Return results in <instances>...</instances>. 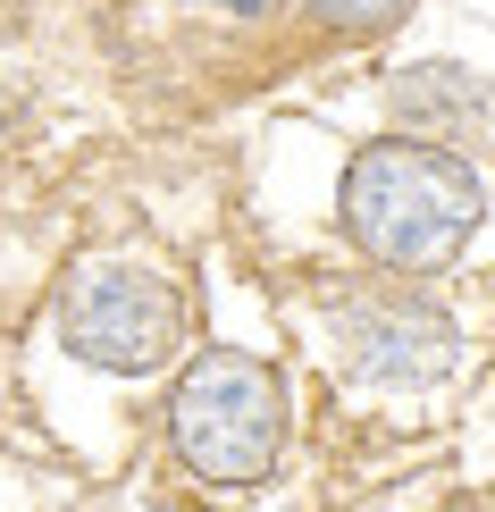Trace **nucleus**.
I'll return each mask as SVG.
<instances>
[{
  "label": "nucleus",
  "mask_w": 495,
  "mask_h": 512,
  "mask_svg": "<svg viewBox=\"0 0 495 512\" xmlns=\"http://www.w3.org/2000/svg\"><path fill=\"white\" fill-rule=\"evenodd\" d=\"M336 219L353 252L386 277H437L454 269L470 236L487 219V185L454 143H428V135H386V143H361L344 160V185H336Z\"/></svg>",
  "instance_id": "1"
},
{
  "label": "nucleus",
  "mask_w": 495,
  "mask_h": 512,
  "mask_svg": "<svg viewBox=\"0 0 495 512\" xmlns=\"http://www.w3.org/2000/svg\"><path fill=\"white\" fill-rule=\"evenodd\" d=\"M168 454L193 487L252 496L286 454V378L235 345L193 353L168 387Z\"/></svg>",
  "instance_id": "2"
},
{
  "label": "nucleus",
  "mask_w": 495,
  "mask_h": 512,
  "mask_svg": "<svg viewBox=\"0 0 495 512\" xmlns=\"http://www.w3.org/2000/svg\"><path fill=\"white\" fill-rule=\"evenodd\" d=\"M185 286L152 261H84L68 286H59V345H68L84 370L110 378H152L185 353Z\"/></svg>",
  "instance_id": "3"
},
{
  "label": "nucleus",
  "mask_w": 495,
  "mask_h": 512,
  "mask_svg": "<svg viewBox=\"0 0 495 512\" xmlns=\"http://www.w3.org/2000/svg\"><path fill=\"white\" fill-rule=\"evenodd\" d=\"M328 336L344 353V370L361 387H386V395H420L437 378H454L462 361V328L445 303H428L420 286H361L328 303Z\"/></svg>",
  "instance_id": "4"
},
{
  "label": "nucleus",
  "mask_w": 495,
  "mask_h": 512,
  "mask_svg": "<svg viewBox=\"0 0 495 512\" xmlns=\"http://www.w3.org/2000/svg\"><path fill=\"white\" fill-rule=\"evenodd\" d=\"M386 101H395L403 135H428V143H454V135H470V126L487 118V84L470 68H454V59H412V68H395Z\"/></svg>",
  "instance_id": "5"
},
{
  "label": "nucleus",
  "mask_w": 495,
  "mask_h": 512,
  "mask_svg": "<svg viewBox=\"0 0 495 512\" xmlns=\"http://www.w3.org/2000/svg\"><path fill=\"white\" fill-rule=\"evenodd\" d=\"M311 17L328 34H386L412 17V0H311Z\"/></svg>",
  "instance_id": "6"
},
{
  "label": "nucleus",
  "mask_w": 495,
  "mask_h": 512,
  "mask_svg": "<svg viewBox=\"0 0 495 512\" xmlns=\"http://www.w3.org/2000/svg\"><path fill=\"white\" fill-rule=\"evenodd\" d=\"M193 9H227V17H261L269 0H193Z\"/></svg>",
  "instance_id": "7"
}]
</instances>
